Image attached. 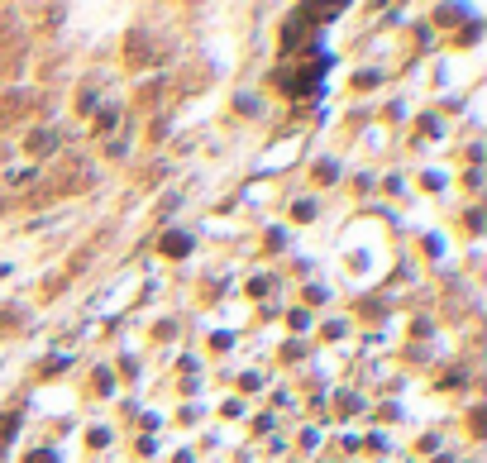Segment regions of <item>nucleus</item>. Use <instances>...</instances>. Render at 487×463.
I'll return each mask as SVG.
<instances>
[{
    "label": "nucleus",
    "instance_id": "nucleus-1",
    "mask_svg": "<svg viewBox=\"0 0 487 463\" xmlns=\"http://www.w3.org/2000/svg\"><path fill=\"white\" fill-rule=\"evenodd\" d=\"M163 249H168V253H182V249H187V239H177V234H168V239H163Z\"/></svg>",
    "mask_w": 487,
    "mask_h": 463
},
{
    "label": "nucleus",
    "instance_id": "nucleus-2",
    "mask_svg": "<svg viewBox=\"0 0 487 463\" xmlns=\"http://www.w3.org/2000/svg\"><path fill=\"white\" fill-rule=\"evenodd\" d=\"M34 463H53V459H48V454H38V459H34Z\"/></svg>",
    "mask_w": 487,
    "mask_h": 463
}]
</instances>
